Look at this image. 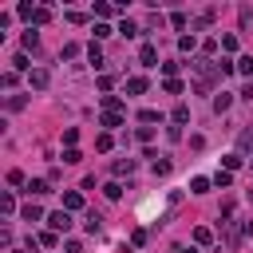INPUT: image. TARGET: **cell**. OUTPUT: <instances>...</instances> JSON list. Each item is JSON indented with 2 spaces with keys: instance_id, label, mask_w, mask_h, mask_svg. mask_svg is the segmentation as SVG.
<instances>
[{
  "instance_id": "2",
  "label": "cell",
  "mask_w": 253,
  "mask_h": 253,
  "mask_svg": "<svg viewBox=\"0 0 253 253\" xmlns=\"http://www.w3.org/2000/svg\"><path fill=\"white\" fill-rule=\"evenodd\" d=\"M28 83L36 87V91H44V87L52 83V72H48V68H32V72H28Z\"/></svg>"
},
{
  "instance_id": "27",
  "label": "cell",
  "mask_w": 253,
  "mask_h": 253,
  "mask_svg": "<svg viewBox=\"0 0 253 253\" xmlns=\"http://www.w3.org/2000/svg\"><path fill=\"white\" fill-rule=\"evenodd\" d=\"M178 48H182V52L190 55V52H194V48H198V40H194V36H182V40H178Z\"/></svg>"
},
{
  "instance_id": "13",
  "label": "cell",
  "mask_w": 253,
  "mask_h": 253,
  "mask_svg": "<svg viewBox=\"0 0 253 253\" xmlns=\"http://www.w3.org/2000/svg\"><path fill=\"white\" fill-rule=\"evenodd\" d=\"M24 48H32V52L40 48V32H36V28H28V32H24Z\"/></svg>"
},
{
  "instance_id": "12",
  "label": "cell",
  "mask_w": 253,
  "mask_h": 253,
  "mask_svg": "<svg viewBox=\"0 0 253 253\" xmlns=\"http://www.w3.org/2000/svg\"><path fill=\"white\" fill-rule=\"evenodd\" d=\"M226 241H230V249H237V245H241V226H237V221H230V234H226Z\"/></svg>"
},
{
  "instance_id": "9",
  "label": "cell",
  "mask_w": 253,
  "mask_h": 253,
  "mask_svg": "<svg viewBox=\"0 0 253 253\" xmlns=\"http://www.w3.org/2000/svg\"><path fill=\"white\" fill-rule=\"evenodd\" d=\"M24 221H44V210H40L36 202H28V206H24Z\"/></svg>"
},
{
  "instance_id": "1",
  "label": "cell",
  "mask_w": 253,
  "mask_h": 253,
  "mask_svg": "<svg viewBox=\"0 0 253 253\" xmlns=\"http://www.w3.org/2000/svg\"><path fill=\"white\" fill-rule=\"evenodd\" d=\"M48 226H52L55 234H68V230H72V214H68V210H55V214L48 217Z\"/></svg>"
},
{
  "instance_id": "11",
  "label": "cell",
  "mask_w": 253,
  "mask_h": 253,
  "mask_svg": "<svg viewBox=\"0 0 253 253\" xmlns=\"http://www.w3.org/2000/svg\"><path fill=\"white\" fill-rule=\"evenodd\" d=\"M83 226H87V234H99V230H103V217H99V214H95V210H91V214H87V221H83Z\"/></svg>"
},
{
  "instance_id": "34",
  "label": "cell",
  "mask_w": 253,
  "mask_h": 253,
  "mask_svg": "<svg viewBox=\"0 0 253 253\" xmlns=\"http://www.w3.org/2000/svg\"><path fill=\"white\" fill-rule=\"evenodd\" d=\"M178 68H182V63H163V75H166V79H174V75H178Z\"/></svg>"
},
{
  "instance_id": "40",
  "label": "cell",
  "mask_w": 253,
  "mask_h": 253,
  "mask_svg": "<svg viewBox=\"0 0 253 253\" xmlns=\"http://www.w3.org/2000/svg\"><path fill=\"white\" fill-rule=\"evenodd\" d=\"M12 253H32V249H12Z\"/></svg>"
},
{
  "instance_id": "33",
  "label": "cell",
  "mask_w": 253,
  "mask_h": 253,
  "mask_svg": "<svg viewBox=\"0 0 253 253\" xmlns=\"http://www.w3.org/2000/svg\"><path fill=\"white\" fill-rule=\"evenodd\" d=\"M95 146H99V150H111V146H115V139H111V135H99V139H95Z\"/></svg>"
},
{
  "instance_id": "16",
  "label": "cell",
  "mask_w": 253,
  "mask_h": 253,
  "mask_svg": "<svg viewBox=\"0 0 253 253\" xmlns=\"http://www.w3.org/2000/svg\"><path fill=\"white\" fill-rule=\"evenodd\" d=\"M99 123H103V126H119V123H123V115H119V111H103V115H99Z\"/></svg>"
},
{
  "instance_id": "22",
  "label": "cell",
  "mask_w": 253,
  "mask_h": 253,
  "mask_svg": "<svg viewBox=\"0 0 253 253\" xmlns=\"http://www.w3.org/2000/svg\"><path fill=\"white\" fill-rule=\"evenodd\" d=\"M52 20V8H36V12H32V24H48Z\"/></svg>"
},
{
  "instance_id": "25",
  "label": "cell",
  "mask_w": 253,
  "mask_h": 253,
  "mask_svg": "<svg viewBox=\"0 0 253 253\" xmlns=\"http://www.w3.org/2000/svg\"><path fill=\"white\" fill-rule=\"evenodd\" d=\"M28 68H32V63H28V55H24V52H20V55H16V59H12V72H28Z\"/></svg>"
},
{
  "instance_id": "14",
  "label": "cell",
  "mask_w": 253,
  "mask_h": 253,
  "mask_svg": "<svg viewBox=\"0 0 253 253\" xmlns=\"http://www.w3.org/2000/svg\"><path fill=\"white\" fill-rule=\"evenodd\" d=\"M237 166H241V154H226V158H221V170H230V174H234Z\"/></svg>"
},
{
  "instance_id": "21",
  "label": "cell",
  "mask_w": 253,
  "mask_h": 253,
  "mask_svg": "<svg viewBox=\"0 0 253 253\" xmlns=\"http://www.w3.org/2000/svg\"><path fill=\"white\" fill-rule=\"evenodd\" d=\"M237 72H241V75H253V55H241V59H237Z\"/></svg>"
},
{
  "instance_id": "35",
  "label": "cell",
  "mask_w": 253,
  "mask_h": 253,
  "mask_svg": "<svg viewBox=\"0 0 253 253\" xmlns=\"http://www.w3.org/2000/svg\"><path fill=\"white\" fill-rule=\"evenodd\" d=\"M75 139H79V131H75V126H68V131H63V143H68V146H75Z\"/></svg>"
},
{
  "instance_id": "26",
  "label": "cell",
  "mask_w": 253,
  "mask_h": 253,
  "mask_svg": "<svg viewBox=\"0 0 253 253\" xmlns=\"http://www.w3.org/2000/svg\"><path fill=\"white\" fill-rule=\"evenodd\" d=\"M103 194H107V198H111V202H115V198H119V194H123V186H119V182H107V186H103Z\"/></svg>"
},
{
  "instance_id": "10",
  "label": "cell",
  "mask_w": 253,
  "mask_h": 253,
  "mask_svg": "<svg viewBox=\"0 0 253 253\" xmlns=\"http://www.w3.org/2000/svg\"><path fill=\"white\" fill-rule=\"evenodd\" d=\"M126 91H131V95H143V91H146V79H143V75H131V79H126Z\"/></svg>"
},
{
  "instance_id": "17",
  "label": "cell",
  "mask_w": 253,
  "mask_h": 253,
  "mask_svg": "<svg viewBox=\"0 0 253 253\" xmlns=\"http://www.w3.org/2000/svg\"><path fill=\"white\" fill-rule=\"evenodd\" d=\"M87 55H91L95 68H103V48H99V44H91V48H87Z\"/></svg>"
},
{
  "instance_id": "15",
  "label": "cell",
  "mask_w": 253,
  "mask_h": 253,
  "mask_svg": "<svg viewBox=\"0 0 253 253\" xmlns=\"http://www.w3.org/2000/svg\"><path fill=\"white\" fill-rule=\"evenodd\" d=\"M170 119H174V126H182V123H186V119H190V107H186V103H178V107H174V115H170Z\"/></svg>"
},
{
  "instance_id": "3",
  "label": "cell",
  "mask_w": 253,
  "mask_h": 253,
  "mask_svg": "<svg viewBox=\"0 0 253 253\" xmlns=\"http://www.w3.org/2000/svg\"><path fill=\"white\" fill-rule=\"evenodd\" d=\"M237 154H241V158H245V154L253 158V126H245V131L237 135Z\"/></svg>"
},
{
  "instance_id": "32",
  "label": "cell",
  "mask_w": 253,
  "mask_h": 253,
  "mask_svg": "<svg viewBox=\"0 0 253 253\" xmlns=\"http://www.w3.org/2000/svg\"><path fill=\"white\" fill-rule=\"evenodd\" d=\"M0 210L12 214V210H16V198H12V194H4V198H0Z\"/></svg>"
},
{
  "instance_id": "19",
  "label": "cell",
  "mask_w": 253,
  "mask_h": 253,
  "mask_svg": "<svg viewBox=\"0 0 253 253\" xmlns=\"http://www.w3.org/2000/svg\"><path fill=\"white\" fill-rule=\"evenodd\" d=\"M194 241H198V245H210V241H214V234H210L206 226H198V230H194Z\"/></svg>"
},
{
  "instance_id": "4",
  "label": "cell",
  "mask_w": 253,
  "mask_h": 253,
  "mask_svg": "<svg viewBox=\"0 0 253 253\" xmlns=\"http://www.w3.org/2000/svg\"><path fill=\"white\" fill-rule=\"evenodd\" d=\"M63 210H68V214L83 210V194H79V190H68V194H63Z\"/></svg>"
},
{
  "instance_id": "18",
  "label": "cell",
  "mask_w": 253,
  "mask_h": 253,
  "mask_svg": "<svg viewBox=\"0 0 253 253\" xmlns=\"http://www.w3.org/2000/svg\"><path fill=\"white\" fill-rule=\"evenodd\" d=\"M135 170V158H119L115 163V174H131Z\"/></svg>"
},
{
  "instance_id": "38",
  "label": "cell",
  "mask_w": 253,
  "mask_h": 253,
  "mask_svg": "<svg viewBox=\"0 0 253 253\" xmlns=\"http://www.w3.org/2000/svg\"><path fill=\"white\" fill-rule=\"evenodd\" d=\"M131 245H146V230H135L131 234Z\"/></svg>"
},
{
  "instance_id": "30",
  "label": "cell",
  "mask_w": 253,
  "mask_h": 253,
  "mask_svg": "<svg viewBox=\"0 0 253 253\" xmlns=\"http://www.w3.org/2000/svg\"><path fill=\"white\" fill-rule=\"evenodd\" d=\"M115 32H123V36H139V28H135V24H131V20H123V24H119V28H115Z\"/></svg>"
},
{
  "instance_id": "28",
  "label": "cell",
  "mask_w": 253,
  "mask_h": 253,
  "mask_svg": "<svg viewBox=\"0 0 253 253\" xmlns=\"http://www.w3.org/2000/svg\"><path fill=\"white\" fill-rule=\"evenodd\" d=\"M135 139H139V143H150V139H154V126H139Z\"/></svg>"
},
{
  "instance_id": "24",
  "label": "cell",
  "mask_w": 253,
  "mask_h": 253,
  "mask_svg": "<svg viewBox=\"0 0 253 253\" xmlns=\"http://www.w3.org/2000/svg\"><path fill=\"white\" fill-rule=\"evenodd\" d=\"M79 158H83V154H79L75 146H68V150H63V163H68V166H75V163H79Z\"/></svg>"
},
{
  "instance_id": "37",
  "label": "cell",
  "mask_w": 253,
  "mask_h": 253,
  "mask_svg": "<svg viewBox=\"0 0 253 253\" xmlns=\"http://www.w3.org/2000/svg\"><path fill=\"white\" fill-rule=\"evenodd\" d=\"M163 87H166V91H170V95H182V83H178V79H166V83H163Z\"/></svg>"
},
{
  "instance_id": "29",
  "label": "cell",
  "mask_w": 253,
  "mask_h": 253,
  "mask_svg": "<svg viewBox=\"0 0 253 253\" xmlns=\"http://www.w3.org/2000/svg\"><path fill=\"white\" fill-rule=\"evenodd\" d=\"M111 32H115L111 24H95V40H107V36H111Z\"/></svg>"
},
{
  "instance_id": "20",
  "label": "cell",
  "mask_w": 253,
  "mask_h": 253,
  "mask_svg": "<svg viewBox=\"0 0 253 253\" xmlns=\"http://www.w3.org/2000/svg\"><path fill=\"white\" fill-rule=\"evenodd\" d=\"M230 182H234V174H230V170H217V174H214V186H221V190H226Z\"/></svg>"
},
{
  "instance_id": "5",
  "label": "cell",
  "mask_w": 253,
  "mask_h": 253,
  "mask_svg": "<svg viewBox=\"0 0 253 253\" xmlns=\"http://www.w3.org/2000/svg\"><path fill=\"white\" fill-rule=\"evenodd\" d=\"M139 63H143V68H154V63H158V52H154V44H143V52H139Z\"/></svg>"
},
{
  "instance_id": "39",
  "label": "cell",
  "mask_w": 253,
  "mask_h": 253,
  "mask_svg": "<svg viewBox=\"0 0 253 253\" xmlns=\"http://www.w3.org/2000/svg\"><path fill=\"white\" fill-rule=\"evenodd\" d=\"M178 253H198V249H186V245H178Z\"/></svg>"
},
{
  "instance_id": "31",
  "label": "cell",
  "mask_w": 253,
  "mask_h": 253,
  "mask_svg": "<svg viewBox=\"0 0 253 253\" xmlns=\"http://www.w3.org/2000/svg\"><path fill=\"white\" fill-rule=\"evenodd\" d=\"M154 174H170V158H154Z\"/></svg>"
},
{
  "instance_id": "7",
  "label": "cell",
  "mask_w": 253,
  "mask_h": 253,
  "mask_svg": "<svg viewBox=\"0 0 253 253\" xmlns=\"http://www.w3.org/2000/svg\"><path fill=\"white\" fill-rule=\"evenodd\" d=\"M210 186H214V178H202L198 174V178H190V194H206Z\"/></svg>"
},
{
  "instance_id": "36",
  "label": "cell",
  "mask_w": 253,
  "mask_h": 253,
  "mask_svg": "<svg viewBox=\"0 0 253 253\" xmlns=\"http://www.w3.org/2000/svg\"><path fill=\"white\" fill-rule=\"evenodd\" d=\"M221 48H226V52H237V36H221Z\"/></svg>"
},
{
  "instance_id": "8",
  "label": "cell",
  "mask_w": 253,
  "mask_h": 253,
  "mask_svg": "<svg viewBox=\"0 0 253 253\" xmlns=\"http://www.w3.org/2000/svg\"><path fill=\"white\" fill-rule=\"evenodd\" d=\"M230 103H234V95H230V91L214 95V111H217V115H221V111H230Z\"/></svg>"
},
{
  "instance_id": "23",
  "label": "cell",
  "mask_w": 253,
  "mask_h": 253,
  "mask_svg": "<svg viewBox=\"0 0 253 253\" xmlns=\"http://www.w3.org/2000/svg\"><path fill=\"white\" fill-rule=\"evenodd\" d=\"M36 241H40V245H48V249H55V230H44Z\"/></svg>"
},
{
  "instance_id": "6",
  "label": "cell",
  "mask_w": 253,
  "mask_h": 253,
  "mask_svg": "<svg viewBox=\"0 0 253 253\" xmlns=\"http://www.w3.org/2000/svg\"><path fill=\"white\" fill-rule=\"evenodd\" d=\"M28 194H36V198L52 194V182H44V178H32V182H28Z\"/></svg>"
}]
</instances>
